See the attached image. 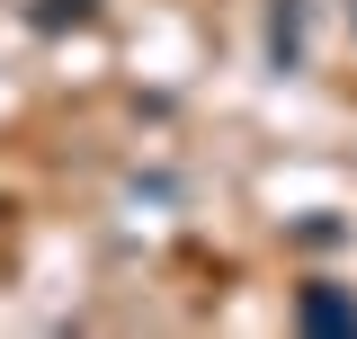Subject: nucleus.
Wrapping results in <instances>:
<instances>
[{
    "label": "nucleus",
    "mask_w": 357,
    "mask_h": 339,
    "mask_svg": "<svg viewBox=\"0 0 357 339\" xmlns=\"http://www.w3.org/2000/svg\"><path fill=\"white\" fill-rule=\"evenodd\" d=\"M295 322H304V331H357V295H340V286H304V295H295Z\"/></svg>",
    "instance_id": "1"
},
{
    "label": "nucleus",
    "mask_w": 357,
    "mask_h": 339,
    "mask_svg": "<svg viewBox=\"0 0 357 339\" xmlns=\"http://www.w3.org/2000/svg\"><path fill=\"white\" fill-rule=\"evenodd\" d=\"M268 63L277 72L304 63V0H268Z\"/></svg>",
    "instance_id": "2"
},
{
    "label": "nucleus",
    "mask_w": 357,
    "mask_h": 339,
    "mask_svg": "<svg viewBox=\"0 0 357 339\" xmlns=\"http://www.w3.org/2000/svg\"><path fill=\"white\" fill-rule=\"evenodd\" d=\"M89 18H98V0H36L27 9V27H45V36L54 27H89Z\"/></svg>",
    "instance_id": "3"
}]
</instances>
